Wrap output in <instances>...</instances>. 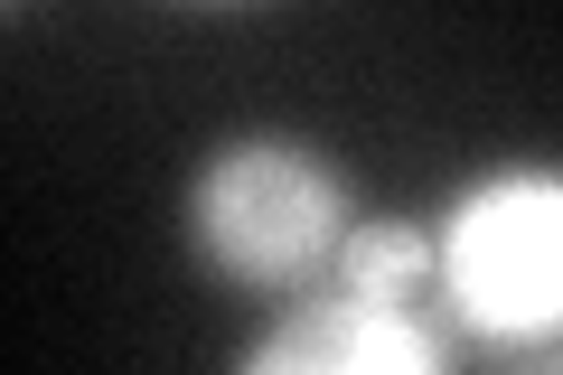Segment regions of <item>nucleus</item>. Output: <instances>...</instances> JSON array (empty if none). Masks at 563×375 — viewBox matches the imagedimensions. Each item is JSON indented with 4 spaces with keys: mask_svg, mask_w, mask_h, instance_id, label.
I'll return each mask as SVG.
<instances>
[{
    "mask_svg": "<svg viewBox=\"0 0 563 375\" xmlns=\"http://www.w3.org/2000/svg\"><path fill=\"white\" fill-rule=\"evenodd\" d=\"M357 235V198L310 141L235 132L188 178V244L207 273L263 300H301L339 273V244Z\"/></svg>",
    "mask_w": 563,
    "mask_h": 375,
    "instance_id": "1",
    "label": "nucleus"
},
{
    "mask_svg": "<svg viewBox=\"0 0 563 375\" xmlns=\"http://www.w3.org/2000/svg\"><path fill=\"white\" fill-rule=\"evenodd\" d=\"M432 300L451 310L461 338L488 348H554L563 338V169H488L461 188L442 225H432Z\"/></svg>",
    "mask_w": 563,
    "mask_h": 375,
    "instance_id": "2",
    "label": "nucleus"
},
{
    "mask_svg": "<svg viewBox=\"0 0 563 375\" xmlns=\"http://www.w3.org/2000/svg\"><path fill=\"white\" fill-rule=\"evenodd\" d=\"M235 375H451V338L422 300L320 282V291L282 300Z\"/></svg>",
    "mask_w": 563,
    "mask_h": 375,
    "instance_id": "3",
    "label": "nucleus"
},
{
    "mask_svg": "<svg viewBox=\"0 0 563 375\" xmlns=\"http://www.w3.org/2000/svg\"><path fill=\"white\" fill-rule=\"evenodd\" d=\"M347 291H376V300H432V225L413 217H357V235L339 244V273Z\"/></svg>",
    "mask_w": 563,
    "mask_h": 375,
    "instance_id": "4",
    "label": "nucleus"
},
{
    "mask_svg": "<svg viewBox=\"0 0 563 375\" xmlns=\"http://www.w3.org/2000/svg\"><path fill=\"white\" fill-rule=\"evenodd\" d=\"M507 375H563V348H536V356H517Z\"/></svg>",
    "mask_w": 563,
    "mask_h": 375,
    "instance_id": "5",
    "label": "nucleus"
}]
</instances>
